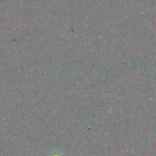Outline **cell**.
<instances>
[{"label":"cell","instance_id":"1","mask_svg":"<svg viewBox=\"0 0 156 156\" xmlns=\"http://www.w3.org/2000/svg\"><path fill=\"white\" fill-rule=\"evenodd\" d=\"M49 156H65L63 154V152L60 150H54L51 152V154Z\"/></svg>","mask_w":156,"mask_h":156}]
</instances>
